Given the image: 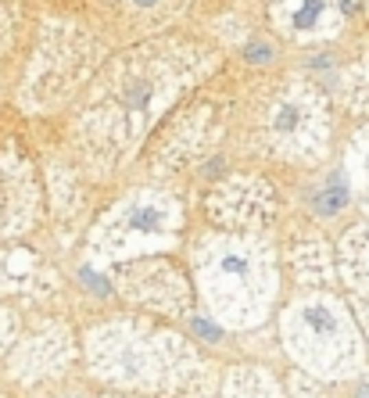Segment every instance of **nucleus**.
Instances as JSON below:
<instances>
[{"label":"nucleus","mask_w":369,"mask_h":398,"mask_svg":"<svg viewBox=\"0 0 369 398\" xmlns=\"http://www.w3.org/2000/svg\"><path fill=\"white\" fill-rule=\"evenodd\" d=\"M194 330L201 333V338H208V341H219V338H222L219 327H215V323H204V320H194Z\"/></svg>","instance_id":"1"},{"label":"nucleus","mask_w":369,"mask_h":398,"mask_svg":"<svg viewBox=\"0 0 369 398\" xmlns=\"http://www.w3.org/2000/svg\"><path fill=\"white\" fill-rule=\"evenodd\" d=\"M136 4H140V8H151V4H158V0H136Z\"/></svg>","instance_id":"2"},{"label":"nucleus","mask_w":369,"mask_h":398,"mask_svg":"<svg viewBox=\"0 0 369 398\" xmlns=\"http://www.w3.org/2000/svg\"><path fill=\"white\" fill-rule=\"evenodd\" d=\"M359 398H369V388H362V391H359Z\"/></svg>","instance_id":"3"}]
</instances>
